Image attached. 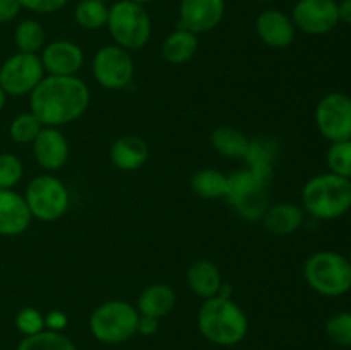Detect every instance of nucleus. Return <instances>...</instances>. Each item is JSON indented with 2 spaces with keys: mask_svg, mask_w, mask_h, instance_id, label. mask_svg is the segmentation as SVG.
I'll return each instance as SVG.
<instances>
[{
  "mask_svg": "<svg viewBox=\"0 0 351 350\" xmlns=\"http://www.w3.org/2000/svg\"><path fill=\"white\" fill-rule=\"evenodd\" d=\"M91 93L77 75H47L29 93L31 113L47 127H60L81 119Z\"/></svg>",
  "mask_w": 351,
  "mask_h": 350,
  "instance_id": "obj_1",
  "label": "nucleus"
},
{
  "mask_svg": "<svg viewBox=\"0 0 351 350\" xmlns=\"http://www.w3.org/2000/svg\"><path fill=\"white\" fill-rule=\"evenodd\" d=\"M197 326L208 342L219 347H233L247 336L249 319L232 299L215 295L202 302L197 312Z\"/></svg>",
  "mask_w": 351,
  "mask_h": 350,
  "instance_id": "obj_2",
  "label": "nucleus"
},
{
  "mask_svg": "<svg viewBox=\"0 0 351 350\" xmlns=\"http://www.w3.org/2000/svg\"><path fill=\"white\" fill-rule=\"evenodd\" d=\"M302 202L314 218H339L351 208V180L332 172L315 175L304 185Z\"/></svg>",
  "mask_w": 351,
  "mask_h": 350,
  "instance_id": "obj_3",
  "label": "nucleus"
},
{
  "mask_svg": "<svg viewBox=\"0 0 351 350\" xmlns=\"http://www.w3.org/2000/svg\"><path fill=\"white\" fill-rule=\"evenodd\" d=\"M308 287L324 297H339L351 288V264L348 257L335 250L312 254L304 266Z\"/></svg>",
  "mask_w": 351,
  "mask_h": 350,
  "instance_id": "obj_4",
  "label": "nucleus"
},
{
  "mask_svg": "<svg viewBox=\"0 0 351 350\" xmlns=\"http://www.w3.org/2000/svg\"><path fill=\"white\" fill-rule=\"evenodd\" d=\"M139 311L125 301H106L89 318V329L98 342L119 345L137 335Z\"/></svg>",
  "mask_w": 351,
  "mask_h": 350,
  "instance_id": "obj_5",
  "label": "nucleus"
},
{
  "mask_svg": "<svg viewBox=\"0 0 351 350\" xmlns=\"http://www.w3.org/2000/svg\"><path fill=\"white\" fill-rule=\"evenodd\" d=\"M110 34L119 47L127 51L139 50L151 38V17L144 5L130 0H120L108 7L106 21Z\"/></svg>",
  "mask_w": 351,
  "mask_h": 350,
  "instance_id": "obj_6",
  "label": "nucleus"
},
{
  "mask_svg": "<svg viewBox=\"0 0 351 350\" xmlns=\"http://www.w3.org/2000/svg\"><path fill=\"white\" fill-rule=\"evenodd\" d=\"M31 216L40 222H57L69 209V191L60 178L38 175L27 184L24 196Z\"/></svg>",
  "mask_w": 351,
  "mask_h": 350,
  "instance_id": "obj_7",
  "label": "nucleus"
},
{
  "mask_svg": "<svg viewBox=\"0 0 351 350\" xmlns=\"http://www.w3.org/2000/svg\"><path fill=\"white\" fill-rule=\"evenodd\" d=\"M43 78L45 69L36 54L17 51L0 67V88L7 96L29 95Z\"/></svg>",
  "mask_w": 351,
  "mask_h": 350,
  "instance_id": "obj_8",
  "label": "nucleus"
},
{
  "mask_svg": "<svg viewBox=\"0 0 351 350\" xmlns=\"http://www.w3.org/2000/svg\"><path fill=\"white\" fill-rule=\"evenodd\" d=\"M225 198L242 218L250 222L263 218L267 211L264 187L256 180L249 168L228 175V191Z\"/></svg>",
  "mask_w": 351,
  "mask_h": 350,
  "instance_id": "obj_9",
  "label": "nucleus"
},
{
  "mask_svg": "<svg viewBox=\"0 0 351 350\" xmlns=\"http://www.w3.org/2000/svg\"><path fill=\"white\" fill-rule=\"evenodd\" d=\"M134 60L130 51L119 45H106L93 58V75L105 89H123L134 78Z\"/></svg>",
  "mask_w": 351,
  "mask_h": 350,
  "instance_id": "obj_10",
  "label": "nucleus"
},
{
  "mask_svg": "<svg viewBox=\"0 0 351 350\" xmlns=\"http://www.w3.org/2000/svg\"><path fill=\"white\" fill-rule=\"evenodd\" d=\"M315 124L331 143L351 139V98L345 93H329L315 106Z\"/></svg>",
  "mask_w": 351,
  "mask_h": 350,
  "instance_id": "obj_11",
  "label": "nucleus"
},
{
  "mask_svg": "<svg viewBox=\"0 0 351 350\" xmlns=\"http://www.w3.org/2000/svg\"><path fill=\"white\" fill-rule=\"evenodd\" d=\"M295 27L312 36L328 34L339 23L336 0H298L291 12Z\"/></svg>",
  "mask_w": 351,
  "mask_h": 350,
  "instance_id": "obj_12",
  "label": "nucleus"
},
{
  "mask_svg": "<svg viewBox=\"0 0 351 350\" xmlns=\"http://www.w3.org/2000/svg\"><path fill=\"white\" fill-rule=\"evenodd\" d=\"M225 0H180L178 27L194 34L213 31L225 16Z\"/></svg>",
  "mask_w": 351,
  "mask_h": 350,
  "instance_id": "obj_13",
  "label": "nucleus"
},
{
  "mask_svg": "<svg viewBox=\"0 0 351 350\" xmlns=\"http://www.w3.org/2000/svg\"><path fill=\"white\" fill-rule=\"evenodd\" d=\"M40 58L50 75H75L84 64L81 47L67 40L51 41L43 48Z\"/></svg>",
  "mask_w": 351,
  "mask_h": 350,
  "instance_id": "obj_14",
  "label": "nucleus"
},
{
  "mask_svg": "<svg viewBox=\"0 0 351 350\" xmlns=\"http://www.w3.org/2000/svg\"><path fill=\"white\" fill-rule=\"evenodd\" d=\"M33 154L38 165L45 170H60L69 160V143L58 127L43 126L33 141Z\"/></svg>",
  "mask_w": 351,
  "mask_h": 350,
  "instance_id": "obj_15",
  "label": "nucleus"
},
{
  "mask_svg": "<svg viewBox=\"0 0 351 350\" xmlns=\"http://www.w3.org/2000/svg\"><path fill=\"white\" fill-rule=\"evenodd\" d=\"M31 220L26 199L12 189H0V235H21L31 225Z\"/></svg>",
  "mask_w": 351,
  "mask_h": 350,
  "instance_id": "obj_16",
  "label": "nucleus"
},
{
  "mask_svg": "<svg viewBox=\"0 0 351 350\" xmlns=\"http://www.w3.org/2000/svg\"><path fill=\"white\" fill-rule=\"evenodd\" d=\"M295 24L290 16L278 9H267L256 19L257 36L273 48H287L295 40Z\"/></svg>",
  "mask_w": 351,
  "mask_h": 350,
  "instance_id": "obj_17",
  "label": "nucleus"
},
{
  "mask_svg": "<svg viewBox=\"0 0 351 350\" xmlns=\"http://www.w3.org/2000/svg\"><path fill=\"white\" fill-rule=\"evenodd\" d=\"M149 156L147 143L139 136H122L110 148V160L117 168L123 172H132L143 167Z\"/></svg>",
  "mask_w": 351,
  "mask_h": 350,
  "instance_id": "obj_18",
  "label": "nucleus"
},
{
  "mask_svg": "<svg viewBox=\"0 0 351 350\" xmlns=\"http://www.w3.org/2000/svg\"><path fill=\"white\" fill-rule=\"evenodd\" d=\"M175 304H177V295L170 285L153 283L141 292L136 309L141 316L161 319L173 311Z\"/></svg>",
  "mask_w": 351,
  "mask_h": 350,
  "instance_id": "obj_19",
  "label": "nucleus"
},
{
  "mask_svg": "<svg viewBox=\"0 0 351 350\" xmlns=\"http://www.w3.org/2000/svg\"><path fill=\"white\" fill-rule=\"evenodd\" d=\"M187 283L195 295L202 299H211L218 295L223 280L215 263L208 259H199L189 268Z\"/></svg>",
  "mask_w": 351,
  "mask_h": 350,
  "instance_id": "obj_20",
  "label": "nucleus"
},
{
  "mask_svg": "<svg viewBox=\"0 0 351 350\" xmlns=\"http://www.w3.org/2000/svg\"><path fill=\"white\" fill-rule=\"evenodd\" d=\"M263 222L267 232L273 235H290L304 223V211L293 202H280L267 208Z\"/></svg>",
  "mask_w": 351,
  "mask_h": 350,
  "instance_id": "obj_21",
  "label": "nucleus"
},
{
  "mask_svg": "<svg viewBox=\"0 0 351 350\" xmlns=\"http://www.w3.org/2000/svg\"><path fill=\"white\" fill-rule=\"evenodd\" d=\"M276 156V144L271 139L250 141L247 150L245 160L249 163V170L256 177V180L264 189L273 178V160Z\"/></svg>",
  "mask_w": 351,
  "mask_h": 350,
  "instance_id": "obj_22",
  "label": "nucleus"
},
{
  "mask_svg": "<svg viewBox=\"0 0 351 350\" xmlns=\"http://www.w3.org/2000/svg\"><path fill=\"white\" fill-rule=\"evenodd\" d=\"M197 34L178 27L177 31H173V33H170L165 38L163 47H161V55L170 64L180 65L191 60L197 54Z\"/></svg>",
  "mask_w": 351,
  "mask_h": 350,
  "instance_id": "obj_23",
  "label": "nucleus"
},
{
  "mask_svg": "<svg viewBox=\"0 0 351 350\" xmlns=\"http://www.w3.org/2000/svg\"><path fill=\"white\" fill-rule=\"evenodd\" d=\"M191 185L199 198L221 199L228 191V175L215 168H202L192 175Z\"/></svg>",
  "mask_w": 351,
  "mask_h": 350,
  "instance_id": "obj_24",
  "label": "nucleus"
},
{
  "mask_svg": "<svg viewBox=\"0 0 351 350\" xmlns=\"http://www.w3.org/2000/svg\"><path fill=\"white\" fill-rule=\"evenodd\" d=\"M211 144L219 154L226 158H245L250 141L239 129L221 126L213 130Z\"/></svg>",
  "mask_w": 351,
  "mask_h": 350,
  "instance_id": "obj_25",
  "label": "nucleus"
},
{
  "mask_svg": "<svg viewBox=\"0 0 351 350\" xmlns=\"http://www.w3.org/2000/svg\"><path fill=\"white\" fill-rule=\"evenodd\" d=\"M16 350H77L74 342L62 331L43 329L36 335L24 336Z\"/></svg>",
  "mask_w": 351,
  "mask_h": 350,
  "instance_id": "obj_26",
  "label": "nucleus"
},
{
  "mask_svg": "<svg viewBox=\"0 0 351 350\" xmlns=\"http://www.w3.org/2000/svg\"><path fill=\"white\" fill-rule=\"evenodd\" d=\"M14 41L19 51L24 54H36L43 48L45 30L38 21L24 19L21 21L14 31Z\"/></svg>",
  "mask_w": 351,
  "mask_h": 350,
  "instance_id": "obj_27",
  "label": "nucleus"
},
{
  "mask_svg": "<svg viewBox=\"0 0 351 350\" xmlns=\"http://www.w3.org/2000/svg\"><path fill=\"white\" fill-rule=\"evenodd\" d=\"M74 19L84 30H99V27L106 26L108 7H106V3L98 2V0H81L75 5Z\"/></svg>",
  "mask_w": 351,
  "mask_h": 350,
  "instance_id": "obj_28",
  "label": "nucleus"
},
{
  "mask_svg": "<svg viewBox=\"0 0 351 350\" xmlns=\"http://www.w3.org/2000/svg\"><path fill=\"white\" fill-rule=\"evenodd\" d=\"M43 129V124L36 119L31 112L21 113V115L14 117L10 122L9 134L10 139L17 144H33L40 130Z\"/></svg>",
  "mask_w": 351,
  "mask_h": 350,
  "instance_id": "obj_29",
  "label": "nucleus"
},
{
  "mask_svg": "<svg viewBox=\"0 0 351 350\" xmlns=\"http://www.w3.org/2000/svg\"><path fill=\"white\" fill-rule=\"evenodd\" d=\"M326 160L332 174L351 180V139L332 143L326 154Z\"/></svg>",
  "mask_w": 351,
  "mask_h": 350,
  "instance_id": "obj_30",
  "label": "nucleus"
},
{
  "mask_svg": "<svg viewBox=\"0 0 351 350\" xmlns=\"http://www.w3.org/2000/svg\"><path fill=\"white\" fill-rule=\"evenodd\" d=\"M326 335L341 347H351V312H338L326 323Z\"/></svg>",
  "mask_w": 351,
  "mask_h": 350,
  "instance_id": "obj_31",
  "label": "nucleus"
},
{
  "mask_svg": "<svg viewBox=\"0 0 351 350\" xmlns=\"http://www.w3.org/2000/svg\"><path fill=\"white\" fill-rule=\"evenodd\" d=\"M23 161L12 153H0V189H12L23 178Z\"/></svg>",
  "mask_w": 351,
  "mask_h": 350,
  "instance_id": "obj_32",
  "label": "nucleus"
},
{
  "mask_svg": "<svg viewBox=\"0 0 351 350\" xmlns=\"http://www.w3.org/2000/svg\"><path fill=\"white\" fill-rule=\"evenodd\" d=\"M16 328L24 336L36 335L45 329V316L34 307H24L16 316Z\"/></svg>",
  "mask_w": 351,
  "mask_h": 350,
  "instance_id": "obj_33",
  "label": "nucleus"
},
{
  "mask_svg": "<svg viewBox=\"0 0 351 350\" xmlns=\"http://www.w3.org/2000/svg\"><path fill=\"white\" fill-rule=\"evenodd\" d=\"M23 9L31 10L36 14H51L58 12L69 3V0H19Z\"/></svg>",
  "mask_w": 351,
  "mask_h": 350,
  "instance_id": "obj_34",
  "label": "nucleus"
},
{
  "mask_svg": "<svg viewBox=\"0 0 351 350\" xmlns=\"http://www.w3.org/2000/svg\"><path fill=\"white\" fill-rule=\"evenodd\" d=\"M19 0H0V24H7L16 19L21 12Z\"/></svg>",
  "mask_w": 351,
  "mask_h": 350,
  "instance_id": "obj_35",
  "label": "nucleus"
},
{
  "mask_svg": "<svg viewBox=\"0 0 351 350\" xmlns=\"http://www.w3.org/2000/svg\"><path fill=\"white\" fill-rule=\"evenodd\" d=\"M65 326H67V316L62 311H51L45 318V328L51 329V331H62Z\"/></svg>",
  "mask_w": 351,
  "mask_h": 350,
  "instance_id": "obj_36",
  "label": "nucleus"
},
{
  "mask_svg": "<svg viewBox=\"0 0 351 350\" xmlns=\"http://www.w3.org/2000/svg\"><path fill=\"white\" fill-rule=\"evenodd\" d=\"M160 329L156 318H151V316H141L139 314V323H137V333L144 336H151Z\"/></svg>",
  "mask_w": 351,
  "mask_h": 350,
  "instance_id": "obj_37",
  "label": "nucleus"
},
{
  "mask_svg": "<svg viewBox=\"0 0 351 350\" xmlns=\"http://www.w3.org/2000/svg\"><path fill=\"white\" fill-rule=\"evenodd\" d=\"M338 12L339 21H345L351 26V0H343L341 3H338Z\"/></svg>",
  "mask_w": 351,
  "mask_h": 350,
  "instance_id": "obj_38",
  "label": "nucleus"
},
{
  "mask_svg": "<svg viewBox=\"0 0 351 350\" xmlns=\"http://www.w3.org/2000/svg\"><path fill=\"white\" fill-rule=\"evenodd\" d=\"M5 100H7V95H5V91H3V89L0 88V110H2L3 106H5Z\"/></svg>",
  "mask_w": 351,
  "mask_h": 350,
  "instance_id": "obj_39",
  "label": "nucleus"
},
{
  "mask_svg": "<svg viewBox=\"0 0 351 350\" xmlns=\"http://www.w3.org/2000/svg\"><path fill=\"white\" fill-rule=\"evenodd\" d=\"M130 2H136V3H141V5H146V3L156 2V0H130Z\"/></svg>",
  "mask_w": 351,
  "mask_h": 350,
  "instance_id": "obj_40",
  "label": "nucleus"
},
{
  "mask_svg": "<svg viewBox=\"0 0 351 350\" xmlns=\"http://www.w3.org/2000/svg\"><path fill=\"white\" fill-rule=\"evenodd\" d=\"M257 2H264V3H266V2H274V0H257Z\"/></svg>",
  "mask_w": 351,
  "mask_h": 350,
  "instance_id": "obj_41",
  "label": "nucleus"
},
{
  "mask_svg": "<svg viewBox=\"0 0 351 350\" xmlns=\"http://www.w3.org/2000/svg\"><path fill=\"white\" fill-rule=\"evenodd\" d=\"M98 2H103V3H106V2H108V0H98Z\"/></svg>",
  "mask_w": 351,
  "mask_h": 350,
  "instance_id": "obj_42",
  "label": "nucleus"
},
{
  "mask_svg": "<svg viewBox=\"0 0 351 350\" xmlns=\"http://www.w3.org/2000/svg\"><path fill=\"white\" fill-rule=\"evenodd\" d=\"M348 261H350V264H351V250H350V257H348Z\"/></svg>",
  "mask_w": 351,
  "mask_h": 350,
  "instance_id": "obj_43",
  "label": "nucleus"
}]
</instances>
